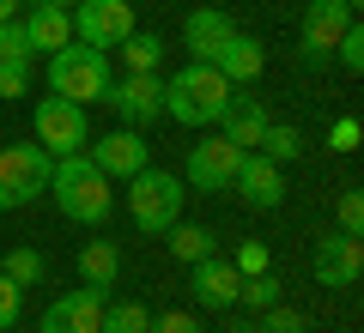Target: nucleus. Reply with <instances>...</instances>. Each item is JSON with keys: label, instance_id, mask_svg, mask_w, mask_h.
Wrapping results in <instances>:
<instances>
[{"label": "nucleus", "instance_id": "1a4fd4ad", "mask_svg": "<svg viewBox=\"0 0 364 333\" xmlns=\"http://www.w3.org/2000/svg\"><path fill=\"white\" fill-rule=\"evenodd\" d=\"M352 18H358L352 0H310V6H304V55H298V61L304 67H322L328 49L340 43V31H346Z\"/></svg>", "mask_w": 364, "mask_h": 333}, {"label": "nucleus", "instance_id": "6ab92c4d", "mask_svg": "<svg viewBox=\"0 0 364 333\" xmlns=\"http://www.w3.org/2000/svg\"><path fill=\"white\" fill-rule=\"evenodd\" d=\"M18 25H25L31 49H43V55H55V49H67V43H73V18H67L61 6H31Z\"/></svg>", "mask_w": 364, "mask_h": 333}, {"label": "nucleus", "instance_id": "4be33fe9", "mask_svg": "<svg viewBox=\"0 0 364 333\" xmlns=\"http://www.w3.org/2000/svg\"><path fill=\"white\" fill-rule=\"evenodd\" d=\"M164 236H170V255H176L182 267H195V261L213 255V231H207V224H182V218H176Z\"/></svg>", "mask_w": 364, "mask_h": 333}, {"label": "nucleus", "instance_id": "bb28decb", "mask_svg": "<svg viewBox=\"0 0 364 333\" xmlns=\"http://www.w3.org/2000/svg\"><path fill=\"white\" fill-rule=\"evenodd\" d=\"M328 55H334V61L346 67V73H364V31H358V18H352V25L340 31V43H334Z\"/></svg>", "mask_w": 364, "mask_h": 333}, {"label": "nucleus", "instance_id": "a211bd4d", "mask_svg": "<svg viewBox=\"0 0 364 333\" xmlns=\"http://www.w3.org/2000/svg\"><path fill=\"white\" fill-rule=\"evenodd\" d=\"M213 67H219L231 85H255V79L267 73V49H261L255 37H243V31H231V43L213 55Z\"/></svg>", "mask_w": 364, "mask_h": 333}, {"label": "nucleus", "instance_id": "0eeeda50", "mask_svg": "<svg viewBox=\"0 0 364 333\" xmlns=\"http://www.w3.org/2000/svg\"><path fill=\"white\" fill-rule=\"evenodd\" d=\"M73 43H85V49H116L122 37L134 31V0H73Z\"/></svg>", "mask_w": 364, "mask_h": 333}, {"label": "nucleus", "instance_id": "9d476101", "mask_svg": "<svg viewBox=\"0 0 364 333\" xmlns=\"http://www.w3.org/2000/svg\"><path fill=\"white\" fill-rule=\"evenodd\" d=\"M91 164L104 170L109 182H128V176H140V170L152 164V146H146L140 128H116V133H104V140H91Z\"/></svg>", "mask_w": 364, "mask_h": 333}, {"label": "nucleus", "instance_id": "f704fd0d", "mask_svg": "<svg viewBox=\"0 0 364 333\" xmlns=\"http://www.w3.org/2000/svg\"><path fill=\"white\" fill-rule=\"evenodd\" d=\"M31 91V67H0V97H25Z\"/></svg>", "mask_w": 364, "mask_h": 333}, {"label": "nucleus", "instance_id": "5701e85b", "mask_svg": "<svg viewBox=\"0 0 364 333\" xmlns=\"http://www.w3.org/2000/svg\"><path fill=\"white\" fill-rule=\"evenodd\" d=\"M152 327V309L140 297H122V303H104V327L97 333H146Z\"/></svg>", "mask_w": 364, "mask_h": 333}, {"label": "nucleus", "instance_id": "393cba45", "mask_svg": "<svg viewBox=\"0 0 364 333\" xmlns=\"http://www.w3.org/2000/svg\"><path fill=\"white\" fill-rule=\"evenodd\" d=\"M0 273L18 285V291H31V285H43V273H49V261H43V249H13V255L0 261Z\"/></svg>", "mask_w": 364, "mask_h": 333}, {"label": "nucleus", "instance_id": "e433bc0d", "mask_svg": "<svg viewBox=\"0 0 364 333\" xmlns=\"http://www.w3.org/2000/svg\"><path fill=\"white\" fill-rule=\"evenodd\" d=\"M31 6H61V13H73V0H31Z\"/></svg>", "mask_w": 364, "mask_h": 333}, {"label": "nucleus", "instance_id": "a878e982", "mask_svg": "<svg viewBox=\"0 0 364 333\" xmlns=\"http://www.w3.org/2000/svg\"><path fill=\"white\" fill-rule=\"evenodd\" d=\"M31 37H25V25H18V18H6V25H0V67H31Z\"/></svg>", "mask_w": 364, "mask_h": 333}, {"label": "nucleus", "instance_id": "cd10ccee", "mask_svg": "<svg viewBox=\"0 0 364 333\" xmlns=\"http://www.w3.org/2000/svg\"><path fill=\"white\" fill-rule=\"evenodd\" d=\"M237 303H249V309H273V303H279V279H273V273H255V279H243Z\"/></svg>", "mask_w": 364, "mask_h": 333}, {"label": "nucleus", "instance_id": "dca6fc26", "mask_svg": "<svg viewBox=\"0 0 364 333\" xmlns=\"http://www.w3.org/2000/svg\"><path fill=\"white\" fill-rule=\"evenodd\" d=\"M267 103L261 97H237L231 91V103H225V116H219V128H225V140L231 146H243V152H255L261 146V133H267Z\"/></svg>", "mask_w": 364, "mask_h": 333}, {"label": "nucleus", "instance_id": "f257e3e1", "mask_svg": "<svg viewBox=\"0 0 364 333\" xmlns=\"http://www.w3.org/2000/svg\"><path fill=\"white\" fill-rule=\"evenodd\" d=\"M49 194H55V206H61L73 224H104V218L116 212V182L91 164V152H67V158H55V170H49Z\"/></svg>", "mask_w": 364, "mask_h": 333}, {"label": "nucleus", "instance_id": "aec40b11", "mask_svg": "<svg viewBox=\"0 0 364 333\" xmlns=\"http://www.w3.org/2000/svg\"><path fill=\"white\" fill-rule=\"evenodd\" d=\"M79 279L91 285V291H116V279H122V249L116 243H85L79 249Z\"/></svg>", "mask_w": 364, "mask_h": 333}, {"label": "nucleus", "instance_id": "c9c22d12", "mask_svg": "<svg viewBox=\"0 0 364 333\" xmlns=\"http://www.w3.org/2000/svg\"><path fill=\"white\" fill-rule=\"evenodd\" d=\"M6 18H18V0H0V25H6Z\"/></svg>", "mask_w": 364, "mask_h": 333}, {"label": "nucleus", "instance_id": "f3484780", "mask_svg": "<svg viewBox=\"0 0 364 333\" xmlns=\"http://www.w3.org/2000/svg\"><path fill=\"white\" fill-rule=\"evenodd\" d=\"M231 18L219 13V6H200V13H188V25H182V49L195 55V61H213V55L231 43Z\"/></svg>", "mask_w": 364, "mask_h": 333}, {"label": "nucleus", "instance_id": "412c9836", "mask_svg": "<svg viewBox=\"0 0 364 333\" xmlns=\"http://www.w3.org/2000/svg\"><path fill=\"white\" fill-rule=\"evenodd\" d=\"M122 67L128 73H158V61H164V37H152V31H128V37L116 43Z\"/></svg>", "mask_w": 364, "mask_h": 333}, {"label": "nucleus", "instance_id": "c85d7f7f", "mask_svg": "<svg viewBox=\"0 0 364 333\" xmlns=\"http://www.w3.org/2000/svg\"><path fill=\"white\" fill-rule=\"evenodd\" d=\"M261 315H267V321H261L255 333H310V321H304L298 309H286V303H273V309H261Z\"/></svg>", "mask_w": 364, "mask_h": 333}, {"label": "nucleus", "instance_id": "f8f14e48", "mask_svg": "<svg viewBox=\"0 0 364 333\" xmlns=\"http://www.w3.org/2000/svg\"><path fill=\"white\" fill-rule=\"evenodd\" d=\"M310 273H316V285H328V291H346V285H358V273H364V243L358 236H322L316 243V261H310Z\"/></svg>", "mask_w": 364, "mask_h": 333}, {"label": "nucleus", "instance_id": "b1692460", "mask_svg": "<svg viewBox=\"0 0 364 333\" xmlns=\"http://www.w3.org/2000/svg\"><path fill=\"white\" fill-rule=\"evenodd\" d=\"M255 152H261V158H273V164L286 170L291 158L304 152V133L291 128V121H267V133H261V146H255Z\"/></svg>", "mask_w": 364, "mask_h": 333}, {"label": "nucleus", "instance_id": "2eb2a0df", "mask_svg": "<svg viewBox=\"0 0 364 333\" xmlns=\"http://www.w3.org/2000/svg\"><path fill=\"white\" fill-rule=\"evenodd\" d=\"M237 291H243V273H237L225 255L195 261V303H200V309H231Z\"/></svg>", "mask_w": 364, "mask_h": 333}, {"label": "nucleus", "instance_id": "9b49d317", "mask_svg": "<svg viewBox=\"0 0 364 333\" xmlns=\"http://www.w3.org/2000/svg\"><path fill=\"white\" fill-rule=\"evenodd\" d=\"M237 164H243V146H231V140L219 133V140H200V146H188V164H182V176L195 182V188L219 194V188H231Z\"/></svg>", "mask_w": 364, "mask_h": 333}, {"label": "nucleus", "instance_id": "20e7f679", "mask_svg": "<svg viewBox=\"0 0 364 333\" xmlns=\"http://www.w3.org/2000/svg\"><path fill=\"white\" fill-rule=\"evenodd\" d=\"M49 91H55V97H73V103H104V91H109V55L104 49H85V43L55 49L49 55Z\"/></svg>", "mask_w": 364, "mask_h": 333}, {"label": "nucleus", "instance_id": "473e14b6", "mask_svg": "<svg viewBox=\"0 0 364 333\" xmlns=\"http://www.w3.org/2000/svg\"><path fill=\"white\" fill-rule=\"evenodd\" d=\"M146 333H207V327H200V315L170 309V315H152V327H146Z\"/></svg>", "mask_w": 364, "mask_h": 333}, {"label": "nucleus", "instance_id": "423d86ee", "mask_svg": "<svg viewBox=\"0 0 364 333\" xmlns=\"http://www.w3.org/2000/svg\"><path fill=\"white\" fill-rule=\"evenodd\" d=\"M37 146L49 158H67L79 152V146H91V121H85V103L73 97H37Z\"/></svg>", "mask_w": 364, "mask_h": 333}, {"label": "nucleus", "instance_id": "f03ea898", "mask_svg": "<svg viewBox=\"0 0 364 333\" xmlns=\"http://www.w3.org/2000/svg\"><path fill=\"white\" fill-rule=\"evenodd\" d=\"M231 103V79L213 61H188L176 79H164V116H176L182 128H213Z\"/></svg>", "mask_w": 364, "mask_h": 333}, {"label": "nucleus", "instance_id": "6e6552de", "mask_svg": "<svg viewBox=\"0 0 364 333\" xmlns=\"http://www.w3.org/2000/svg\"><path fill=\"white\" fill-rule=\"evenodd\" d=\"M104 103L122 116V128H152L158 116H164V79L158 73H128V79H109Z\"/></svg>", "mask_w": 364, "mask_h": 333}, {"label": "nucleus", "instance_id": "7c9ffc66", "mask_svg": "<svg viewBox=\"0 0 364 333\" xmlns=\"http://www.w3.org/2000/svg\"><path fill=\"white\" fill-rule=\"evenodd\" d=\"M18 315H25V291H18L6 273H0V333L6 327H18Z\"/></svg>", "mask_w": 364, "mask_h": 333}, {"label": "nucleus", "instance_id": "72a5a7b5", "mask_svg": "<svg viewBox=\"0 0 364 333\" xmlns=\"http://www.w3.org/2000/svg\"><path fill=\"white\" fill-rule=\"evenodd\" d=\"M358 140H364L358 116H340V121H334V152H358Z\"/></svg>", "mask_w": 364, "mask_h": 333}, {"label": "nucleus", "instance_id": "39448f33", "mask_svg": "<svg viewBox=\"0 0 364 333\" xmlns=\"http://www.w3.org/2000/svg\"><path fill=\"white\" fill-rule=\"evenodd\" d=\"M49 170H55V158L43 152L37 140L0 146V212H13V206H31L37 194H49Z\"/></svg>", "mask_w": 364, "mask_h": 333}, {"label": "nucleus", "instance_id": "2f4dec72", "mask_svg": "<svg viewBox=\"0 0 364 333\" xmlns=\"http://www.w3.org/2000/svg\"><path fill=\"white\" fill-rule=\"evenodd\" d=\"M231 267L243 273V279H255V273H267V243H243V249L231 255Z\"/></svg>", "mask_w": 364, "mask_h": 333}, {"label": "nucleus", "instance_id": "7ed1b4c3", "mask_svg": "<svg viewBox=\"0 0 364 333\" xmlns=\"http://www.w3.org/2000/svg\"><path fill=\"white\" fill-rule=\"evenodd\" d=\"M128 218H134V231L164 236L170 224L182 218V176L152 170V164H146L140 176H128Z\"/></svg>", "mask_w": 364, "mask_h": 333}, {"label": "nucleus", "instance_id": "c756f323", "mask_svg": "<svg viewBox=\"0 0 364 333\" xmlns=\"http://www.w3.org/2000/svg\"><path fill=\"white\" fill-rule=\"evenodd\" d=\"M340 231L346 236L364 231V188H340Z\"/></svg>", "mask_w": 364, "mask_h": 333}, {"label": "nucleus", "instance_id": "4468645a", "mask_svg": "<svg viewBox=\"0 0 364 333\" xmlns=\"http://www.w3.org/2000/svg\"><path fill=\"white\" fill-rule=\"evenodd\" d=\"M231 188L243 194L249 206H261V212L286 200V176H279V164H273V158H261V152H243V164H237Z\"/></svg>", "mask_w": 364, "mask_h": 333}, {"label": "nucleus", "instance_id": "ddd939ff", "mask_svg": "<svg viewBox=\"0 0 364 333\" xmlns=\"http://www.w3.org/2000/svg\"><path fill=\"white\" fill-rule=\"evenodd\" d=\"M104 303H109V291H67V297H55L49 309H43V333H97L104 327Z\"/></svg>", "mask_w": 364, "mask_h": 333}]
</instances>
